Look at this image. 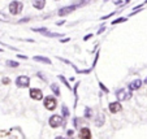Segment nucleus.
<instances>
[{
  "label": "nucleus",
  "mask_w": 147,
  "mask_h": 139,
  "mask_svg": "<svg viewBox=\"0 0 147 139\" xmlns=\"http://www.w3.org/2000/svg\"><path fill=\"white\" fill-rule=\"evenodd\" d=\"M116 96H117V100H119V101H125V100L131 99L133 94H131L130 90L120 89V90H117V91H116Z\"/></svg>",
  "instance_id": "f257e3e1"
},
{
  "label": "nucleus",
  "mask_w": 147,
  "mask_h": 139,
  "mask_svg": "<svg viewBox=\"0 0 147 139\" xmlns=\"http://www.w3.org/2000/svg\"><path fill=\"white\" fill-rule=\"evenodd\" d=\"M24 8V4L21 1H17V0H13L11 4H9V13L16 16V14H20L22 12Z\"/></svg>",
  "instance_id": "f03ea898"
},
{
  "label": "nucleus",
  "mask_w": 147,
  "mask_h": 139,
  "mask_svg": "<svg viewBox=\"0 0 147 139\" xmlns=\"http://www.w3.org/2000/svg\"><path fill=\"white\" fill-rule=\"evenodd\" d=\"M16 86L20 89H26L30 86V78L28 75H20L16 78Z\"/></svg>",
  "instance_id": "7ed1b4c3"
},
{
  "label": "nucleus",
  "mask_w": 147,
  "mask_h": 139,
  "mask_svg": "<svg viewBox=\"0 0 147 139\" xmlns=\"http://www.w3.org/2000/svg\"><path fill=\"white\" fill-rule=\"evenodd\" d=\"M43 104H45L46 109L53 111V109L56 108V105H57V100H56L53 96H46L45 100H43Z\"/></svg>",
  "instance_id": "20e7f679"
},
{
  "label": "nucleus",
  "mask_w": 147,
  "mask_h": 139,
  "mask_svg": "<svg viewBox=\"0 0 147 139\" xmlns=\"http://www.w3.org/2000/svg\"><path fill=\"white\" fill-rule=\"evenodd\" d=\"M77 8H78V5H67V7H63V8L59 9L57 16H60V17H65V16H68V14L73 13V12H74Z\"/></svg>",
  "instance_id": "39448f33"
},
{
  "label": "nucleus",
  "mask_w": 147,
  "mask_h": 139,
  "mask_svg": "<svg viewBox=\"0 0 147 139\" xmlns=\"http://www.w3.org/2000/svg\"><path fill=\"white\" fill-rule=\"evenodd\" d=\"M48 124H50L51 128H59V126L63 124V117L59 116V114H53V116L50 117Z\"/></svg>",
  "instance_id": "423d86ee"
},
{
  "label": "nucleus",
  "mask_w": 147,
  "mask_h": 139,
  "mask_svg": "<svg viewBox=\"0 0 147 139\" xmlns=\"http://www.w3.org/2000/svg\"><path fill=\"white\" fill-rule=\"evenodd\" d=\"M29 94H30L31 99H34V100H42L43 99V92L39 89H31Z\"/></svg>",
  "instance_id": "0eeeda50"
},
{
  "label": "nucleus",
  "mask_w": 147,
  "mask_h": 139,
  "mask_svg": "<svg viewBox=\"0 0 147 139\" xmlns=\"http://www.w3.org/2000/svg\"><path fill=\"white\" fill-rule=\"evenodd\" d=\"M120 111H122V105L120 101H112L111 104H109V112L111 113H119Z\"/></svg>",
  "instance_id": "6e6552de"
},
{
  "label": "nucleus",
  "mask_w": 147,
  "mask_h": 139,
  "mask_svg": "<svg viewBox=\"0 0 147 139\" xmlns=\"http://www.w3.org/2000/svg\"><path fill=\"white\" fill-rule=\"evenodd\" d=\"M141 86H142V81L137 78V79H134L133 82H130V83H129L128 89L130 90V91H136V90H139V89H141Z\"/></svg>",
  "instance_id": "1a4fd4ad"
},
{
  "label": "nucleus",
  "mask_w": 147,
  "mask_h": 139,
  "mask_svg": "<svg viewBox=\"0 0 147 139\" xmlns=\"http://www.w3.org/2000/svg\"><path fill=\"white\" fill-rule=\"evenodd\" d=\"M80 138L81 139H91V131L89 128H82L80 130Z\"/></svg>",
  "instance_id": "9d476101"
},
{
  "label": "nucleus",
  "mask_w": 147,
  "mask_h": 139,
  "mask_svg": "<svg viewBox=\"0 0 147 139\" xmlns=\"http://www.w3.org/2000/svg\"><path fill=\"white\" fill-rule=\"evenodd\" d=\"M33 7L38 11H42L46 7V0H33Z\"/></svg>",
  "instance_id": "9b49d317"
},
{
  "label": "nucleus",
  "mask_w": 147,
  "mask_h": 139,
  "mask_svg": "<svg viewBox=\"0 0 147 139\" xmlns=\"http://www.w3.org/2000/svg\"><path fill=\"white\" fill-rule=\"evenodd\" d=\"M33 60L36 62H43V64H47V65L51 64V60L48 57H45V56H34Z\"/></svg>",
  "instance_id": "f8f14e48"
},
{
  "label": "nucleus",
  "mask_w": 147,
  "mask_h": 139,
  "mask_svg": "<svg viewBox=\"0 0 147 139\" xmlns=\"http://www.w3.org/2000/svg\"><path fill=\"white\" fill-rule=\"evenodd\" d=\"M95 125H96L98 128H100V126L104 125V114H99V116L96 117V120H95Z\"/></svg>",
  "instance_id": "ddd939ff"
},
{
  "label": "nucleus",
  "mask_w": 147,
  "mask_h": 139,
  "mask_svg": "<svg viewBox=\"0 0 147 139\" xmlns=\"http://www.w3.org/2000/svg\"><path fill=\"white\" fill-rule=\"evenodd\" d=\"M51 90H52V92L55 94V96H60V90H59V86L56 83L51 85Z\"/></svg>",
  "instance_id": "4468645a"
},
{
  "label": "nucleus",
  "mask_w": 147,
  "mask_h": 139,
  "mask_svg": "<svg viewBox=\"0 0 147 139\" xmlns=\"http://www.w3.org/2000/svg\"><path fill=\"white\" fill-rule=\"evenodd\" d=\"M57 77H59V79H60V81L63 82V83H64L65 86L68 87V89H69V90H72V86H70V85H69V82L67 81V78H65L64 75H57Z\"/></svg>",
  "instance_id": "2eb2a0df"
},
{
  "label": "nucleus",
  "mask_w": 147,
  "mask_h": 139,
  "mask_svg": "<svg viewBox=\"0 0 147 139\" xmlns=\"http://www.w3.org/2000/svg\"><path fill=\"white\" fill-rule=\"evenodd\" d=\"M126 17H119V18H116V19H113L112 21V25H117V24H121V22H125L126 21Z\"/></svg>",
  "instance_id": "dca6fc26"
},
{
  "label": "nucleus",
  "mask_w": 147,
  "mask_h": 139,
  "mask_svg": "<svg viewBox=\"0 0 147 139\" xmlns=\"http://www.w3.org/2000/svg\"><path fill=\"white\" fill-rule=\"evenodd\" d=\"M7 65H8V66H11V68H17L18 66V62L17 61H13V60H7V62H5Z\"/></svg>",
  "instance_id": "f3484780"
},
{
  "label": "nucleus",
  "mask_w": 147,
  "mask_h": 139,
  "mask_svg": "<svg viewBox=\"0 0 147 139\" xmlns=\"http://www.w3.org/2000/svg\"><path fill=\"white\" fill-rule=\"evenodd\" d=\"M91 108H90V107H86V109H85V117H86V118H91Z\"/></svg>",
  "instance_id": "a211bd4d"
},
{
  "label": "nucleus",
  "mask_w": 147,
  "mask_h": 139,
  "mask_svg": "<svg viewBox=\"0 0 147 139\" xmlns=\"http://www.w3.org/2000/svg\"><path fill=\"white\" fill-rule=\"evenodd\" d=\"M61 112H63V117H68V116H69V109L67 108V105H63Z\"/></svg>",
  "instance_id": "6ab92c4d"
},
{
  "label": "nucleus",
  "mask_w": 147,
  "mask_h": 139,
  "mask_svg": "<svg viewBox=\"0 0 147 139\" xmlns=\"http://www.w3.org/2000/svg\"><path fill=\"white\" fill-rule=\"evenodd\" d=\"M116 13H117V12H111V13H109V14H107V16H103V17H100V19H102V21H104V19H108L109 17H112V16H113V14H116Z\"/></svg>",
  "instance_id": "aec40b11"
},
{
  "label": "nucleus",
  "mask_w": 147,
  "mask_h": 139,
  "mask_svg": "<svg viewBox=\"0 0 147 139\" xmlns=\"http://www.w3.org/2000/svg\"><path fill=\"white\" fill-rule=\"evenodd\" d=\"M99 86H100V89H102L104 92H109V90L107 89V87L104 86V85H103V82H99Z\"/></svg>",
  "instance_id": "412c9836"
},
{
  "label": "nucleus",
  "mask_w": 147,
  "mask_h": 139,
  "mask_svg": "<svg viewBox=\"0 0 147 139\" xmlns=\"http://www.w3.org/2000/svg\"><path fill=\"white\" fill-rule=\"evenodd\" d=\"M30 21V17H25V18H22V19H20L18 21V24H24V22H29Z\"/></svg>",
  "instance_id": "4be33fe9"
},
{
  "label": "nucleus",
  "mask_w": 147,
  "mask_h": 139,
  "mask_svg": "<svg viewBox=\"0 0 147 139\" xmlns=\"http://www.w3.org/2000/svg\"><path fill=\"white\" fill-rule=\"evenodd\" d=\"M98 58H99V52H96V55H95V60H94V62H92V68H95V65H96V61H98Z\"/></svg>",
  "instance_id": "5701e85b"
},
{
  "label": "nucleus",
  "mask_w": 147,
  "mask_h": 139,
  "mask_svg": "<svg viewBox=\"0 0 147 139\" xmlns=\"http://www.w3.org/2000/svg\"><path fill=\"white\" fill-rule=\"evenodd\" d=\"M90 1H92V0H81V5H86V4H89Z\"/></svg>",
  "instance_id": "b1692460"
},
{
  "label": "nucleus",
  "mask_w": 147,
  "mask_h": 139,
  "mask_svg": "<svg viewBox=\"0 0 147 139\" xmlns=\"http://www.w3.org/2000/svg\"><path fill=\"white\" fill-rule=\"evenodd\" d=\"M103 31H106V26H102V28H100L99 30H98V33H96V34H98V35H99V34H102Z\"/></svg>",
  "instance_id": "393cba45"
},
{
  "label": "nucleus",
  "mask_w": 147,
  "mask_h": 139,
  "mask_svg": "<svg viewBox=\"0 0 147 139\" xmlns=\"http://www.w3.org/2000/svg\"><path fill=\"white\" fill-rule=\"evenodd\" d=\"M9 82H11V79H9V78H7V77L3 78V83H4V85H8Z\"/></svg>",
  "instance_id": "a878e982"
},
{
  "label": "nucleus",
  "mask_w": 147,
  "mask_h": 139,
  "mask_svg": "<svg viewBox=\"0 0 147 139\" xmlns=\"http://www.w3.org/2000/svg\"><path fill=\"white\" fill-rule=\"evenodd\" d=\"M122 3V0H113V4L115 5H120Z\"/></svg>",
  "instance_id": "bb28decb"
},
{
  "label": "nucleus",
  "mask_w": 147,
  "mask_h": 139,
  "mask_svg": "<svg viewBox=\"0 0 147 139\" xmlns=\"http://www.w3.org/2000/svg\"><path fill=\"white\" fill-rule=\"evenodd\" d=\"M92 35H94V34H89V35H86V36H85V38H83V40H89V39L91 38Z\"/></svg>",
  "instance_id": "cd10ccee"
},
{
  "label": "nucleus",
  "mask_w": 147,
  "mask_h": 139,
  "mask_svg": "<svg viewBox=\"0 0 147 139\" xmlns=\"http://www.w3.org/2000/svg\"><path fill=\"white\" fill-rule=\"evenodd\" d=\"M17 57H20V58H24V60H26V58H28V56H25V55H17Z\"/></svg>",
  "instance_id": "c85d7f7f"
},
{
  "label": "nucleus",
  "mask_w": 147,
  "mask_h": 139,
  "mask_svg": "<svg viewBox=\"0 0 147 139\" xmlns=\"http://www.w3.org/2000/svg\"><path fill=\"white\" fill-rule=\"evenodd\" d=\"M63 24H65V21H64V19H63V21H59V22H56V25H57V26H61V25H63Z\"/></svg>",
  "instance_id": "c756f323"
},
{
  "label": "nucleus",
  "mask_w": 147,
  "mask_h": 139,
  "mask_svg": "<svg viewBox=\"0 0 147 139\" xmlns=\"http://www.w3.org/2000/svg\"><path fill=\"white\" fill-rule=\"evenodd\" d=\"M70 39L69 38H65V39H61V43H67V42H69Z\"/></svg>",
  "instance_id": "7c9ffc66"
},
{
  "label": "nucleus",
  "mask_w": 147,
  "mask_h": 139,
  "mask_svg": "<svg viewBox=\"0 0 147 139\" xmlns=\"http://www.w3.org/2000/svg\"><path fill=\"white\" fill-rule=\"evenodd\" d=\"M55 139H65V138H63V136H56Z\"/></svg>",
  "instance_id": "2f4dec72"
},
{
  "label": "nucleus",
  "mask_w": 147,
  "mask_h": 139,
  "mask_svg": "<svg viewBox=\"0 0 147 139\" xmlns=\"http://www.w3.org/2000/svg\"><path fill=\"white\" fill-rule=\"evenodd\" d=\"M143 82H144V85H147V77L144 78V81H143Z\"/></svg>",
  "instance_id": "473e14b6"
},
{
  "label": "nucleus",
  "mask_w": 147,
  "mask_h": 139,
  "mask_svg": "<svg viewBox=\"0 0 147 139\" xmlns=\"http://www.w3.org/2000/svg\"><path fill=\"white\" fill-rule=\"evenodd\" d=\"M143 3H144V4H147V0H144V1H143Z\"/></svg>",
  "instance_id": "72a5a7b5"
},
{
  "label": "nucleus",
  "mask_w": 147,
  "mask_h": 139,
  "mask_svg": "<svg viewBox=\"0 0 147 139\" xmlns=\"http://www.w3.org/2000/svg\"><path fill=\"white\" fill-rule=\"evenodd\" d=\"M1 51H3V50H1V48H0V52H1Z\"/></svg>",
  "instance_id": "f704fd0d"
},
{
  "label": "nucleus",
  "mask_w": 147,
  "mask_h": 139,
  "mask_svg": "<svg viewBox=\"0 0 147 139\" xmlns=\"http://www.w3.org/2000/svg\"><path fill=\"white\" fill-rule=\"evenodd\" d=\"M104 1H108V0H104Z\"/></svg>",
  "instance_id": "c9c22d12"
},
{
  "label": "nucleus",
  "mask_w": 147,
  "mask_h": 139,
  "mask_svg": "<svg viewBox=\"0 0 147 139\" xmlns=\"http://www.w3.org/2000/svg\"><path fill=\"white\" fill-rule=\"evenodd\" d=\"M56 1H57V0H56Z\"/></svg>",
  "instance_id": "e433bc0d"
}]
</instances>
